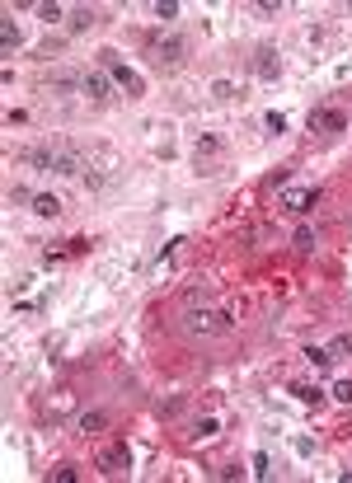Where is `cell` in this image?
Listing matches in <instances>:
<instances>
[{"mask_svg": "<svg viewBox=\"0 0 352 483\" xmlns=\"http://www.w3.org/2000/svg\"><path fill=\"white\" fill-rule=\"evenodd\" d=\"M28 164L38 169H52V174H80V155L76 150H28Z\"/></svg>", "mask_w": 352, "mask_h": 483, "instance_id": "obj_1", "label": "cell"}, {"mask_svg": "<svg viewBox=\"0 0 352 483\" xmlns=\"http://www.w3.org/2000/svg\"><path fill=\"white\" fill-rule=\"evenodd\" d=\"M104 71H109V76H113L118 85H122L127 94H146V85H141V76H136L132 66H122V61H118V52H104Z\"/></svg>", "mask_w": 352, "mask_h": 483, "instance_id": "obj_2", "label": "cell"}, {"mask_svg": "<svg viewBox=\"0 0 352 483\" xmlns=\"http://www.w3.org/2000/svg\"><path fill=\"white\" fill-rule=\"evenodd\" d=\"M310 132H324V136L348 132V113H338V108H315V113H310Z\"/></svg>", "mask_w": 352, "mask_h": 483, "instance_id": "obj_3", "label": "cell"}, {"mask_svg": "<svg viewBox=\"0 0 352 483\" xmlns=\"http://www.w3.org/2000/svg\"><path fill=\"white\" fill-rule=\"evenodd\" d=\"M184 52H188V43H184V38H155V43H151V56H155L160 66H179V61H184Z\"/></svg>", "mask_w": 352, "mask_h": 483, "instance_id": "obj_4", "label": "cell"}, {"mask_svg": "<svg viewBox=\"0 0 352 483\" xmlns=\"http://www.w3.org/2000/svg\"><path fill=\"white\" fill-rule=\"evenodd\" d=\"M99 469L104 474H122V469H132V451H127V441H118L109 451H99Z\"/></svg>", "mask_w": 352, "mask_h": 483, "instance_id": "obj_5", "label": "cell"}, {"mask_svg": "<svg viewBox=\"0 0 352 483\" xmlns=\"http://www.w3.org/2000/svg\"><path fill=\"white\" fill-rule=\"evenodd\" d=\"M249 66H254V76H258V80H277V76H282V61H277V52H272V47H258Z\"/></svg>", "mask_w": 352, "mask_h": 483, "instance_id": "obj_6", "label": "cell"}, {"mask_svg": "<svg viewBox=\"0 0 352 483\" xmlns=\"http://www.w3.org/2000/svg\"><path fill=\"white\" fill-rule=\"evenodd\" d=\"M315 202H320V192H315V188H287V192H282V207L296 212V216H305Z\"/></svg>", "mask_w": 352, "mask_h": 483, "instance_id": "obj_7", "label": "cell"}, {"mask_svg": "<svg viewBox=\"0 0 352 483\" xmlns=\"http://www.w3.org/2000/svg\"><path fill=\"white\" fill-rule=\"evenodd\" d=\"M80 94H89V99H109V94H113L109 76H104V71H85V76H80Z\"/></svg>", "mask_w": 352, "mask_h": 483, "instance_id": "obj_8", "label": "cell"}, {"mask_svg": "<svg viewBox=\"0 0 352 483\" xmlns=\"http://www.w3.org/2000/svg\"><path fill=\"white\" fill-rule=\"evenodd\" d=\"M19 43H24V28L14 24V19H5V24H0V47H5V52H14Z\"/></svg>", "mask_w": 352, "mask_h": 483, "instance_id": "obj_9", "label": "cell"}, {"mask_svg": "<svg viewBox=\"0 0 352 483\" xmlns=\"http://www.w3.org/2000/svg\"><path fill=\"white\" fill-rule=\"evenodd\" d=\"M33 212H38V216H61V197H52V192H38V197H33Z\"/></svg>", "mask_w": 352, "mask_h": 483, "instance_id": "obj_10", "label": "cell"}, {"mask_svg": "<svg viewBox=\"0 0 352 483\" xmlns=\"http://www.w3.org/2000/svg\"><path fill=\"white\" fill-rule=\"evenodd\" d=\"M292 394H296L300 403H320V399H324V390H320V385H305V380H296V385H292Z\"/></svg>", "mask_w": 352, "mask_h": 483, "instance_id": "obj_11", "label": "cell"}, {"mask_svg": "<svg viewBox=\"0 0 352 483\" xmlns=\"http://www.w3.org/2000/svg\"><path fill=\"white\" fill-rule=\"evenodd\" d=\"M217 431H221V423H217V418H197L188 436H192V441H207V436H217Z\"/></svg>", "mask_w": 352, "mask_h": 483, "instance_id": "obj_12", "label": "cell"}, {"mask_svg": "<svg viewBox=\"0 0 352 483\" xmlns=\"http://www.w3.org/2000/svg\"><path fill=\"white\" fill-rule=\"evenodd\" d=\"M329 357H333V361H338V357H348V352H352V333H338V338H333V343H329Z\"/></svg>", "mask_w": 352, "mask_h": 483, "instance_id": "obj_13", "label": "cell"}, {"mask_svg": "<svg viewBox=\"0 0 352 483\" xmlns=\"http://www.w3.org/2000/svg\"><path fill=\"white\" fill-rule=\"evenodd\" d=\"M305 361H310L315 371H329V366H333V357H329L324 348H310V352H305Z\"/></svg>", "mask_w": 352, "mask_h": 483, "instance_id": "obj_14", "label": "cell"}, {"mask_svg": "<svg viewBox=\"0 0 352 483\" xmlns=\"http://www.w3.org/2000/svg\"><path fill=\"white\" fill-rule=\"evenodd\" d=\"M89 24H94V10H76L71 14V33H85Z\"/></svg>", "mask_w": 352, "mask_h": 483, "instance_id": "obj_15", "label": "cell"}, {"mask_svg": "<svg viewBox=\"0 0 352 483\" xmlns=\"http://www.w3.org/2000/svg\"><path fill=\"white\" fill-rule=\"evenodd\" d=\"M52 479H56V483H76V479H80V469H76V464H56Z\"/></svg>", "mask_w": 352, "mask_h": 483, "instance_id": "obj_16", "label": "cell"}, {"mask_svg": "<svg viewBox=\"0 0 352 483\" xmlns=\"http://www.w3.org/2000/svg\"><path fill=\"white\" fill-rule=\"evenodd\" d=\"M104 423H109L104 413H80V431H99Z\"/></svg>", "mask_w": 352, "mask_h": 483, "instance_id": "obj_17", "label": "cell"}, {"mask_svg": "<svg viewBox=\"0 0 352 483\" xmlns=\"http://www.w3.org/2000/svg\"><path fill=\"white\" fill-rule=\"evenodd\" d=\"M296 249H300V254H310V249H315V230L300 225V230H296Z\"/></svg>", "mask_w": 352, "mask_h": 483, "instance_id": "obj_18", "label": "cell"}, {"mask_svg": "<svg viewBox=\"0 0 352 483\" xmlns=\"http://www.w3.org/2000/svg\"><path fill=\"white\" fill-rule=\"evenodd\" d=\"M333 399H338V403H352V380H338V385H333Z\"/></svg>", "mask_w": 352, "mask_h": 483, "instance_id": "obj_19", "label": "cell"}, {"mask_svg": "<svg viewBox=\"0 0 352 483\" xmlns=\"http://www.w3.org/2000/svg\"><path fill=\"white\" fill-rule=\"evenodd\" d=\"M155 14H160V19H174V14H179V0H160Z\"/></svg>", "mask_w": 352, "mask_h": 483, "instance_id": "obj_20", "label": "cell"}, {"mask_svg": "<svg viewBox=\"0 0 352 483\" xmlns=\"http://www.w3.org/2000/svg\"><path fill=\"white\" fill-rule=\"evenodd\" d=\"M38 14H43L47 24H56V19H61V5H38Z\"/></svg>", "mask_w": 352, "mask_h": 483, "instance_id": "obj_21", "label": "cell"}, {"mask_svg": "<svg viewBox=\"0 0 352 483\" xmlns=\"http://www.w3.org/2000/svg\"><path fill=\"white\" fill-rule=\"evenodd\" d=\"M263 122H268V132H287V117H282V113H268Z\"/></svg>", "mask_w": 352, "mask_h": 483, "instance_id": "obj_22", "label": "cell"}, {"mask_svg": "<svg viewBox=\"0 0 352 483\" xmlns=\"http://www.w3.org/2000/svg\"><path fill=\"white\" fill-rule=\"evenodd\" d=\"M254 474H258V479H268V474H272V469H268V456H263V451L254 456Z\"/></svg>", "mask_w": 352, "mask_h": 483, "instance_id": "obj_23", "label": "cell"}, {"mask_svg": "<svg viewBox=\"0 0 352 483\" xmlns=\"http://www.w3.org/2000/svg\"><path fill=\"white\" fill-rule=\"evenodd\" d=\"M212 94H217V99H230L235 89H230V80H217V85H212Z\"/></svg>", "mask_w": 352, "mask_h": 483, "instance_id": "obj_24", "label": "cell"}, {"mask_svg": "<svg viewBox=\"0 0 352 483\" xmlns=\"http://www.w3.org/2000/svg\"><path fill=\"white\" fill-rule=\"evenodd\" d=\"M338 479H343V483H352V469H343V474H338Z\"/></svg>", "mask_w": 352, "mask_h": 483, "instance_id": "obj_25", "label": "cell"}]
</instances>
